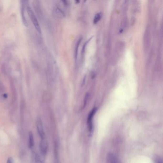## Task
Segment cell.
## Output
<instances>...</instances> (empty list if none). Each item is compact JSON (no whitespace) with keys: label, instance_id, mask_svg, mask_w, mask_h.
<instances>
[{"label":"cell","instance_id":"obj_2","mask_svg":"<svg viewBox=\"0 0 163 163\" xmlns=\"http://www.w3.org/2000/svg\"><path fill=\"white\" fill-rule=\"evenodd\" d=\"M97 111V108H93L91 111L89 112L88 120H87V124H88V130L89 133H92L93 129V119L94 117V116Z\"/></svg>","mask_w":163,"mask_h":163},{"label":"cell","instance_id":"obj_5","mask_svg":"<svg viewBox=\"0 0 163 163\" xmlns=\"http://www.w3.org/2000/svg\"><path fill=\"white\" fill-rule=\"evenodd\" d=\"M107 160L109 163H120L116 155L112 152H109L107 155Z\"/></svg>","mask_w":163,"mask_h":163},{"label":"cell","instance_id":"obj_4","mask_svg":"<svg viewBox=\"0 0 163 163\" xmlns=\"http://www.w3.org/2000/svg\"><path fill=\"white\" fill-rule=\"evenodd\" d=\"M40 151L42 154L46 155L47 153L48 149V143L46 137L41 139V142L40 143Z\"/></svg>","mask_w":163,"mask_h":163},{"label":"cell","instance_id":"obj_8","mask_svg":"<svg viewBox=\"0 0 163 163\" xmlns=\"http://www.w3.org/2000/svg\"><path fill=\"white\" fill-rule=\"evenodd\" d=\"M24 6L23 7V6H22V19H23V23L24 24V25L27 26H28L27 25V21L26 20V17H25V12H24Z\"/></svg>","mask_w":163,"mask_h":163},{"label":"cell","instance_id":"obj_6","mask_svg":"<svg viewBox=\"0 0 163 163\" xmlns=\"http://www.w3.org/2000/svg\"><path fill=\"white\" fill-rule=\"evenodd\" d=\"M29 135V142H28V145L30 148H33L35 145V142H34V135L32 131H30L28 133Z\"/></svg>","mask_w":163,"mask_h":163},{"label":"cell","instance_id":"obj_11","mask_svg":"<svg viewBox=\"0 0 163 163\" xmlns=\"http://www.w3.org/2000/svg\"><path fill=\"white\" fill-rule=\"evenodd\" d=\"M7 163H14V159L12 157H9L7 159Z\"/></svg>","mask_w":163,"mask_h":163},{"label":"cell","instance_id":"obj_9","mask_svg":"<svg viewBox=\"0 0 163 163\" xmlns=\"http://www.w3.org/2000/svg\"><path fill=\"white\" fill-rule=\"evenodd\" d=\"M81 39H80L79 40L78 42H77V44L76 45V48H75V58H76V60H77V57H78V49H79V46L80 44V42H81Z\"/></svg>","mask_w":163,"mask_h":163},{"label":"cell","instance_id":"obj_1","mask_svg":"<svg viewBox=\"0 0 163 163\" xmlns=\"http://www.w3.org/2000/svg\"><path fill=\"white\" fill-rule=\"evenodd\" d=\"M27 13L29 15V16L30 17L31 20H32L35 28H36L37 30V32L39 33H41V28L40 26V25L39 24V23L38 22V20L37 19V17L35 16L34 12L33 11V10L32 9V8L29 7L28 6L27 7Z\"/></svg>","mask_w":163,"mask_h":163},{"label":"cell","instance_id":"obj_12","mask_svg":"<svg viewBox=\"0 0 163 163\" xmlns=\"http://www.w3.org/2000/svg\"><path fill=\"white\" fill-rule=\"evenodd\" d=\"M157 163H162V161L160 159H158L157 161Z\"/></svg>","mask_w":163,"mask_h":163},{"label":"cell","instance_id":"obj_10","mask_svg":"<svg viewBox=\"0 0 163 163\" xmlns=\"http://www.w3.org/2000/svg\"><path fill=\"white\" fill-rule=\"evenodd\" d=\"M36 163H44L42 161L40 157L38 155H36Z\"/></svg>","mask_w":163,"mask_h":163},{"label":"cell","instance_id":"obj_3","mask_svg":"<svg viewBox=\"0 0 163 163\" xmlns=\"http://www.w3.org/2000/svg\"><path fill=\"white\" fill-rule=\"evenodd\" d=\"M37 127L38 133L41 139H43L46 137L43 128V123L41 120L40 119H38L37 121Z\"/></svg>","mask_w":163,"mask_h":163},{"label":"cell","instance_id":"obj_7","mask_svg":"<svg viewBox=\"0 0 163 163\" xmlns=\"http://www.w3.org/2000/svg\"><path fill=\"white\" fill-rule=\"evenodd\" d=\"M101 16H102V15L100 13H98V14L96 15V16H95V17L94 18V20H93L94 24H97L100 20V19L101 17Z\"/></svg>","mask_w":163,"mask_h":163}]
</instances>
